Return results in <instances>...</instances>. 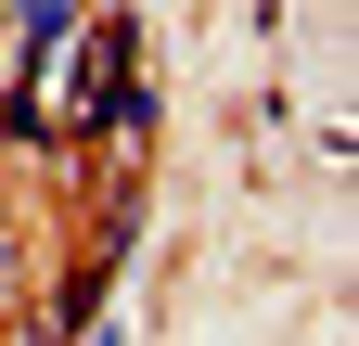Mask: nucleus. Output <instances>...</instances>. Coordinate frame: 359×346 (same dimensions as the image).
<instances>
[{
	"instance_id": "obj_1",
	"label": "nucleus",
	"mask_w": 359,
	"mask_h": 346,
	"mask_svg": "<svg viewBox=\"0 0 359 346\" xmlns=\"http://www.w3.org/2000/svg\"><path fill=\"white\" fill-rule=\"evenodd\" d=\"M116 77H128V39L116 26H77L65 52H52V77H39V116H103Z\"/></svg>"
}]
</instances>
